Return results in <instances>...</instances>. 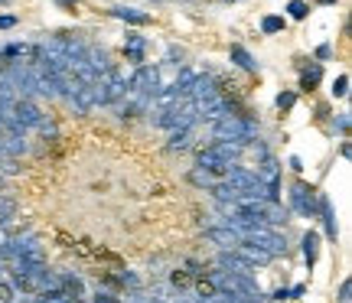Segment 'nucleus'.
Segmentation results:
<instances>
[{"label":"nucleus","instance_id":"nucleus-11","mask_svg":"<svg viewBox=\"0 0 352 303\" xmlns=\"http://www.w3.org/2000/svg\"><path fill=\"white\" fill-rule=\"evenodd\" d=\"M219 271H232V274H245V278H254V271L258 267H252L241 254L235 251H222L219 254Z\"/></svg>","mask_w":352,"mask_h":303},{"label":"nucleus","instance_id":"nucleus-9","mask_svg":"<svg viewBox=\"0 0 352 303\" xmlns=\"http://www.w3.org/2000/svg\"><path fill=\"white\" fill-rule=\"evenodd\" d=\"M10 114H13V121L23 127V131H36V124L46 117V114L39 111L36 101H30V98H16V101H13Z\"/></svg>","mask_w":352,"mask_h":303},{"label":"nucleus","instance_id":"nucleus-5","mask_svg":"<svg viewBox=\"0 0 352 303\" xmlns=\"http://www.w3.org/2000/svg\"><path fill=\"white\" fill-rule=\"evenodd\" d=\"M245 245H254L258 251H264V254H271V258H280V254L287 251V238L277 232V228H267V225H258V228H252L248 235H245Z\"/></svg>","mask_w":352,"mask_h":303},{"label":"nucleus","instance_id":"nucleus-8","mask_svg":"<svg viewBox=\"0 0 352 303\" xmlns=\"http://www.w3.org/2000/svg\"><path fill=\"white\" fill-rule=\"evenodd\" d=\"M290 205H294V212H300L303 218H314V215H316V205H320V196H316L314 186L297 183V186L290 190Z\"/></svg>","mask_w":352,"mask_h":303},{"label":"nucleus","instance_id":"nucleus-1","mask_svg":"<svg viewBox=\"0 0 352 303\" xmlns=\"http://www.w3.org/2000/svg\"><path fill=\"white\" fill-rule=\"evenodd\" d=\"M245 153L241 144H226V140H212L209 147L196 153V166L212 173V177H226L232 166H239V157Z\"/></svg>","mask_w":352,"mask_h":303},{"label":"nucleus","instance_id":"nucleus-28","mask_svg":"<svg viewBox=\"0 0 352 303\" xmlns=\"http://www.w3.org/2000/svg\"><path fill=\"white\" fill-rule=\"evenodd\" d=\"M13 293H16V291H13L10 284H3V280H0V300L10 303V300H13Z\"/></svg>","mask_w":352,"mask_h":303},{"label":"nucleus","instance_id":"nucleus-29","mask_svg":"<svg viewBox=\"0 0 352 303\" xmlns=\"http://www.w3.org/2000/svg\"><path fill=\"white\" fill-rule=\"evenodd\" d=\"M10 26H16V16L3 13V16H0V30H10Z\"/></svg>","mask_w":352,"mask_h":303},{"label":"nucleus","instance_id":"nucleus-22","mask_svg":"<svg viewBox=\"0 0 352 303\" xmlns=\"http://www.w3.org/2000/svg\"><path fill=\"white\" fill-rule=\"evenodd\" d=\"M189 183H196V186H206V190H209L215 179H212V173H206V170H199V166H196V170L189 173Z\"/></svg>","mask_w":352,"mask_h":303},{"label":"nucleus","instance_id":"nucleus-16","mask_svg":"<svg viewBox=\"0 0 352 303\" xmlns=\"http://www.w3.org/2000/svg\"><path fill=\"white\" fill-rule=\"evenodd\" d=\"M111 13L118 16V20H127V23H134V26L151 23V16H147V13H140V10H134V7H114Z\"/></svg>","mask_w":352,"mask_h":303},{"label":"nucleus","instance_id":"nucleus-33","mask_svg":"<svg viewBox=\"0 0 352 303\" xmlns=\"http://www.w3.org/2000/svg\"><path fill=\"white\" fill-rule=\"evenodd\" d=\"M7 241H10V238H7V232L0 228V251H3V245H7Z\"/></svg>","mask_w":352,"mask_h":303},{"label":"nucleus","instance_id":"nucleus-27","mask_svg":"<svg viewBox=\"0 0 352 303\" xmlns=\"http://www.w3.org/2000/svg\"><path fill=\"white\" fill-rule=\"evenodd\" d=\"M277 108H284V111H287V108H294V95H290V91L277 95Z\"/></svg>","mask_w":352,"mask_h":303},{"label":"nucleus","instance_id":"nucleus-7","mask_svg":"<svg viewBox=\"0 0 352 303\" xmlns=\"http://www.w3.org/2000/svg\"><path fill=\"white\" fill-rule=\"evenodd\" d=\"M0 258H7V261H20V258H43V241H39V235H33V232L16 235V238H10L7 245H3Z\"/></svg>","mask_w":352,"mask_h":303},{"label":"nucleus","instance_id":"nucleus-20","mask_svg":"<svg viewBox=\"0 0 352 303\" xmlns=\"http://www.w3.org/2000/svg\"><path fill=\"white\" fill-rule=\"evenodd\" d=\"M33 303H76V297L65 291H46V293H36Z\"/></svg>","mask_w":352,"mask_h":303},{"label":"nucleus","instance_id":"nucleus-34","mask_svg":"<svg viewBox=\"0 0 352 303\" xmlns=\"http://www.w3.org/2000/svg\"><path fill=\"white\" fill-rule=\"evenodd\" d=\"M0 186H3V177H0Z\"/></svg>","mask_w":352,"mask_h":303},{"label":"nucleus","instance_id":"nucleus-3","mask_svg":"<svg viewBox=\"0 0 352 303\" xmlns=\"http://www.w3.org/2000/svg\"><path fill=\"white\" fill-rule=\"evenodd\" d=\"M91 91H95V104H121L127 98V76L111 65L104 76H98Z\"/></svg>","mask_w":352,"mask_h":303},{"label":"nucleus","instance_id":"nucleus-21","mask_svg":"<svg viewBox=\"0 0 352 303\" xmlns=\"http://www.w3.org/2000/svg\"><path fill=\"white\" fill-rule=\"evenodd\" d=\"M13 215H16V202L7 199V196H0V225H7Z\"/></svg>","mask_w":352,"mask_h":303},{"label":"nucleus","instance_id":"nucleus-10","mask_svg":"<svg viewBox=\"0 0 352 303\" xmlns=\"http://www.w3.org/2000/svg\"><path fill=\"white\" fill-rule=\"evenodd\" d=\"M219 95V89H215V82L209 76H196L192 78V85H189L186 91V101H192V104H202V101H209Z\"/></svg>","mask_w":352,"mask_h":303},{"label":"nucleus","instance_id":"nucleus-19","mask_svg":"<svg viewBox=\"0 0 352 303\" xmlns=\"http://www.w3.org/2000/svg\"><path fill=\"white\" fill-rule=\"evenodd\" d=\"M232 59H235L245 72H254V69H258V63L252 59V52L245 49V46H232Z\"/></svg>","mask_w":352,"mask_h":303},{"label":"nucleus","instance_id":"nucleus-14","mask_svg":"<svg viewBox=\"0 0 352 303\" xmlns=\"http://www.w3.org/2000/svg\"><path fill=\"white\" fill-rule=\"evenodd\" d=\"M316 212L323 218V225H327V238L336 241V212H333V202L327 196H320V205H316Z\"/></svg>","mask_w":352,"mask_h":303},{"label":"nucleus","instance_id":"nucleus-23","mask_svg":"<svg viewBox=\"0 0 352 303\" xmlns=\"http://www.w3.org/2000/svg\"><path fill=\"white\" fill-rule=\"evenodd\" d=\"M261 30L264 33H280V30H284V20H280V16H264Z\"/></svg>","mask_w":352,"mask_h":303},{"label":"nucleus","instance_id":"nucleus-12","mask_svg":"<svg viewBox=\"0 0 352 303\" xmlns=\"http://www.w3.org/2000/svg\"><path fill=\"white\" fill-rule=\"evenodd\" d=\"M82 63L95 72V76H104L108 69H111V59H108V52L98 49V46H85V56H82Z\"/></svg>","mask_w":352,"mask_h":303},{"label":"nucleus","instance_id":"nucleus-26","mask_svg":"<svg viewBox=\"0 0 352 303\" xmlns=\"http://www.w3.org/2000/svg\"><path fill=\"white\" fill-rule=\"evenodd\" d=\"M316 82H320V65H314L310 72H303V89H314Z\"/></svg>","mask_w":352,"mask_h":303},{"label":"nucleus","instance_id":"nucleus-25","mask_svg":"<svg viewBox=\"0 0 352 303\" xmlns=\"http://www.w3.org/2000/svg\"><path fill=\"white\" fill-rule=\"evenodd\" d=\"M346 91H349V76H340L336 82H333V95H336V98H342Z\"/></svg>","mask_w":352,"mask_h":303},{"label":"nucleus","instance_id":"nucleus-31","mask_svg":"<svg viewBox=\"0 0 352 303\" xmlns=\"http://www.w3.org/2000/svg\"><path fill=\"white\" fill-rule=\"evenodd\" d=\"M336 127H340L342 134H346V131H349V114H340V121H336Z\"/></svg>","mask_w":352,"mask_h":303},{"label":"nucleus","instance_id":"nucleus-2","mask_svg":"<svg viewBox=\"0 0 352 303\" xmlns=\"http://www.w3.org/2000/svg\"><path fill=\"white\" fill-rule=\"evenodd\" d=\"M212 137L226 140V144H241V147H248V144L258 137V124L248 121V117H241V114H226L222 121L212 124Z\"/></svg>","mask_w":352,"mask_h":303},{"label":"nucleus","instance_id":"nucleus-6","mask_svg":"<svg viewBox=\"0 0 352 303\" xmlns=\"http://www.w3.org/2000/svg\"><path fill=\"white\" fill-rule=\"evenodd\" d=\"M153 124L157 127H164V131H186V127H196L199 124V117H196V104L192 101H183V104H176L173 111H166V114H157L153 117Z\"/></svg>","mask_w":352,"mask_h":303},{"label":"nucleus","instance_id":"nucleus-30","mask_svg":"<svg viewBox=\"0 0 352 303\" xmlns=\"http://www.w3.org/2000/svg\"><path fill=\"white\" fill-rule=\"evenodd\" d=\"M349 280H342V287H340V303H349Z\"/></svg>","mask_w":352,"mask_h":303},{"label":"nucleus","instance_id":"nucleus-32","mask_svg":"<svg viewBox=\"0 0 352 303\" xmlns=\"http://www.w3.org/2000/svg\"><path fill=\"white\" fill-rule=\"evenodd\" d=\"M98 303H118V300H114L111 293H98Z\"/></svg>","mask_w":352,"mask_h":303},{"label":"nucleus","instance_id":"nucleus-15","mask_svg":"<svg viewBox=\"0 0 352 303\" xmlns=\"http://www.w3.org/2000/svg\"><path fill=\"white\" fill-rule=\"evenodd\" d=\"M192 137H196V127H186V131H173L170 134V140H166V150H186L189 144H192Z\"/></svg>","mask_w":352,"mask_h":303},{"label":"nucleus","instance_id":"nucleus-4","mask_svg":"<svg viewBox=\"0 0 352 303\" xmlns=\"http://www.w3.org/2000/svg\"><path fill=\"white\" fill-rule=\"evenodd\" d=\"M209 284L215 287V293H239V297H261V287L254 284V278L245 274H232V271H212Z\"/></svg>","mask_w":352,"mask_h":303},{"label":"nucleus","instance_id":"nucleus-24","mask_svg":"<svg viewBox=\"0 0 352 303\" xmlns=\"http://www.w3.org/2000/svg\"><path fill=\"white\" fill-rule=\"evenodd\" d=\"M290 16H294V20H303V16H307V10H310V7H307V3H303V0H290Z\"/></svg>","mask_w":352,"mask_h":303},{"label":"nucleus","instance_id":"nucleus-13","mask_svg":"<svg viewBox=\"0 0 352 303\" xmlns=\"http://www.w3.org/2000/svg\"><path fill=\"white\" fill-rule=\"evenodd\" d=\"M206 238L219 245L222 251H232V248H239V238H235V232H228L226 225H215V228H206Z\"/></svg>","mask_w":352,"mask_h":303},{"label":"nucleus","instance_id":"nucleus-17","mask_svg":"<svg viewBox=\"0 0 352 303\" xmlns=\"http://www.w3.org/2000/svg\"><path fill=\"white\" fill-rule=\"evenodd\" d=\"M316 254H320V238H316V232H307L303 235V261H307V267L316 265Z\"/></svg>","mask_w":352,"mask_h":303},{"label":"nucleus","instance_id":"nucleus-35","mask_svg":"<svg viewBox=\"0 0 352 303\" xmlns=\"http://www.w3.org/2000/svg\"><path fill=\"white\" fill-rule=\"evenodd\" d=\"M76 303H82V300H76Z\"/></svg>","mask_w":352,"mask_h":303},{"label":"nucleus","instance_id":"nucleus-18","mask_svg":"<svg viewBox=\"0 0 352 303\" xmlns=\"http://www.w3.org/2000/svg\"><path fill=\"white\" fill-rule=\"evenodd\" d=\"M144 36H138V33H127V43H124V52L134 59V63H144Z\"/></svg>","mask_w":352,"mask_h":303}]
</instances>
